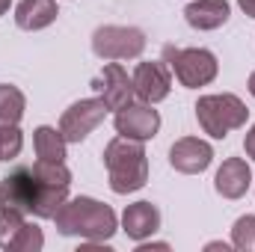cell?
I'll list each match as a JSON object with an SVG mask.
<instances>
[{
  "label": "cell",
  "instance_id": "8fae6325",
  "mask_svg": "<svg viewBox=\"0 0 255 252\" xmlns=\"http://www.w3.org/2000/svg\"><path fill=\"white\" fill-rule=\"evenodd\" d=\"M211 157H214L211 145L202 142V139H196V136H184V139H178L169 148V163L178 172H187V175H196V172L208 169L211 166Z\"/></svg>",
  "mask_w": 255,
  "mask_h": 252
},
{
  "label": "cell",
  "instance_id": "4fadbf2b",
  "mask_svg": "<svg viewBox=\"0 0 255 252\" xmlns=\"http://www.w3.org/2000/svg\"><path fill=\"white\" fill-rule=\"evenodd\" d=\"M122 226H125L128 238L142 241V238H148V235H154L160 229V211L151 202H136V205H130L125 211Z\"/></svg>",
  "mask_w": 255,
  "mask_h": 252
},
{
  "label": "cell",
  "instance_id": "52a82bcc",
  "mask_svg": "<svg viewBox=\"0 0 255 252\" xmlns=\"http://www.w3.org/2000/svg\"><path fill=\"white\" fill-rule=\"evenodd\" d=\"M107 116V104L101 98H83L77 104H71L60 119V130H63L65 142H80L86 139L95 127L104 122Z\"/></svg>",
  "mask_w": 255,
  "mask_h": 252
},
{
  "label": "cell",
  "instance_id": "d6986e66",
  "mask_svg": "<svg viewBox=\"0 0 255 252\" xmlns=\"http://www.w3.org/2000/svg\"><path fill=\"white\" fill-rule=\"evenodd\" d=\"M42 244H45V238H42V232L33 226V223H24V229L15 235V241L9 244V250L12 252H30V250H42Z\"/></svg>",
  "mask_w": 255,
  "mask_h": 252
},
{
  "label": "cell",
  "instance_id": "e0dca14e",
  "mask_svg": "<svg viewBox=\"0 0 255 252\" xmlns=\"http://www.w3.org/2000/svg\"><path fill=\"white\" fill-rule=\"evenodd\" d=\"M24 116V95L15 86L0 83V125H18Z\"/></svg>",
  "mask_w": 255,
  "mask_h": 252
},
{
  "label": "cell",
  "instance_id": "5bb4252c",
  "mask_svg": "<svg viewBox=\"0 0 255 252\" xmlns=\"http://www.w3.org/2000/svg\"><path fill=\"white\" fill-rule=\"evenodd\" d=\"M187 24L196 30H217L229 21V3L226 0H196L184 9Z\"/></svg>",
  "mask_w": 255,
  "mask_h": 252
},
{
  "label": "cell",
  "instance_id": "7402d4cb",
  "mask_svg": "<svg viewBox=\"0 0 255 252\" xmlns=\"http://www.w3.org/2000/svg\"><path fill=\"white\" fill-rule=\"evenodd\" d=\"M244 148H247V154L255 160V125H253V130L247 133V139H244Z\"/></svg>",
  "mask_w": 255,
  "mask_h": 252
},
{
  "label": "cell",
  "instance_id": "7c38bea8",
  "mask_svg": "<svg viewBox=\"0 0 255 252\" xmlns=\"http://www.w3.org/2000/svg\"><path fill=\"white\" fill-rule=\"evenodd\" d=\"M250 178H253L250 163L244 157H229L217 172V193L226 199H241L250 187Z\"/></svg>",
  "mask_w": 255,
  "mask_h": 252
},
{
  "label": "cell",
  "instance_id": "7a4b0ae2",
  "mask_svg": "<svg viewBox=\"0 0 255 252\" xmlns=\"http://www.w3.org/2000/svg\"><path fill=\"white\" fill-rule=\"evenodd\" d=\"M54 220L63 235H80L86 241H107L116 232V214L107 205L86 199V196L65 202Z\"/></svg>",
  "mask_w": 255,
  "mask_h": 252
},
{
  "label": "cell",
  "instance_id": "3957f363",
  "mask_svg": "<svg viewBox=\"0 0 255 252\" xmlns=\"http://www.w3.org/2000/svg\"><path fill=\"white\" fill-rule=\"evenodd\" d=\"M104 166L110 172V187L116 193H133L148 181V160L139 139L119 136L104 148Z\"/></svg>",
  "mask_w": 255,
  "mask_h": 252
},
{
  "label": "cell",
  "instance_id": "277c9868",
  "mask_svg": "<svg viewBox=\"0 0 255 252\" xmlns=\"http://www.w3.org/2000/svg\"><path fill=\"white\" fill-rule=\"evenodd\" d=\"M247 107L238 95H205L199 98L196 104V116H199V125L205 127V133H211L214 139H223L229 130L241 127L247 122Z\"/></svg>",
  "mask_w": 255,
  "mask_h": 252
},
{
  "label": "cell",
  "instance_id": "ac0fdd59",
  "mask_svg": "<svg viewBox=\"0 0 255 252\" xmlns=\"http://www.w3.org/2000/svg\"><path fill=\"white\" fill-rule=\"evenodd\" d=\"M21 229H24V214L0 205V250H9V244L15 241V235Z\"/></svg>",
  "mask_w": 255,
  "mask_h": 252
},
{
  "label": "cell",
  "instance_id": "d4e9b609",
  "mask_svg": "<svg viewBox=\"0 0 255 252\" xmlns=\"http://www.w3.org/2000/svg\"><path fill=\"white\" fill-rule=\"evenodd\" d=\"M9 3H12V0H0V15H3V12L9 9Z\"/></svg>",
  "mask_w": 255,
  "mask_h": 252
},
{
  "label": "cell",
  "instance_id": "5b68a950",
  "mask_svg": "<svg viewBox=\"0 0 255 252\" xmlns=\"http://www.w3.org/2000/svg\"><path fill=\"white\" fill-rule=\"evenodd\" d=\"M163 63L175 71V77L184 83V86H205L217 77V60L211 51L205 48H175V45H166L163 48Z\"/></svg>",
  "mask_w": 255,
  "mask_h": 252
},
{
  "label": "cell",
  "instance_id": "9a60e30c",
  "mask_svg": "<svg viewBox=\"0 0 255 252\" xmlns=\"http://www.w3.org/2000/svg\"><path fill=\"white\" fill-rule=\"evenodd\" d=\"M57 18L54 0H21L15 9V24L21 30H42Z\"/></svg>",
  "mask_w": 255,
  "mask_h": 252
},
{
  "label": "cell",
  "instance_id": "ba28073f",
  "mask_svg": "<svg viewBox=\"0 0 255 252\" xmlns=\"http://www.w3.org/2000/svg\"><path fill=\"white\" fill-rule=\"evenodd\" d=\"M95 92L101 95V101L107 104V110H122L128 104H133V80L128 77V71L122 65L110 63L104 65V71L92 80Z\"/></svg>",
  "mask_w": 255,
  "mask_h": 252
},
{
  "label": "cell",
  "instance_id": "484cf974",
  "mask_svg": "<svg viewBox=\"0 0 255 252\" xmlns=\"http://www.w3.org/2000/svg\"><path fill=\"white\" fill-rule=\"evenodd\" d=\"M250 92L255 95V71H253V77H250Z\"/></svg>",
  "mask_w": 255,
  "mask_h": 252
},
{
  "label": "cell",
  "instance_id": "44dd1931",
  "mask_svg": "<svg viewBox=\"0 0 255 252\" xmlns=\"http://www.w3.org/2000/svg\"><path fill=\"white\" fill-rule=\"evenodd\" d=\"M238 250H255V217H241L232 229Z\"/></svg>",
  "mask_w": 255,
  "mask_h": 252
},
{
  "label": "cell",
  "instance_id": "9c48e42d",
  "mask_svg": "<svg viewBox=\"0 0 255 252\" xmlns=\"http://www.w3.org/2000/svg\"><path fill=\"white\" fill-rule=\"evenodd\" d=\"M160 127L157 110H151V104H128L122 110H116V130L128 139H151Z\"/></svg>",
  "mask_w": 255,
  "mask_h": 252
},
{
  "label": "cell",
  "instance_id": "2e32d148",
  "mask_svg": "<svg viewBox=\"0 0 255 252\" xmlns=\"http://www.w3.org/2000/svg\"><path fill=\"white\" fill-rule=\"evenodd\" d=\"M33 145H36V154L39 160H65V136L63 130H54V127L42 125L33 136Z\"/></svg>",
  "mask_w": 255,
  "mask_h": 252
},
{
  "label": "cell",
  "instance_id": "6da1fadb",
  "mask_svg": "<svg viewBox=\"0 0 255 252\" xmlns=\"http://www.w3.org/2000/svg\"><path fill=\"white\" fill-rule=\"evenodd\" d=\"M71 172L60 160H39L36 166H21L0 184V205L15 208L21 214H36L42 220H54L68 199Z\"/></svg>",
  "mask_w": 255,
  "mask_h": 252
},
{
  "label": "cell",
  "instance_id": "8992f818",
  "mask_svg": "<svg viewBox=\"0 0 255 252\" xmlns=\"http://www.w3.org/2000/svg\"><path fill=\"white\" fill-rule=\"evenodd\" d=\"M145 48V36L136 27H98L92 36V51L101 60H133Z\"/></svg>",
  "mask_w": 255,
  "mask_h": 252
},
{
  "label": "cell",
  "instance_id": "cb8c5ba5",
  "mask_svg": "<svg viewBox=\"0 0 255 252\" xmlns=\"http://www.w3.org/2000/svg\"><path fill=\"white\" fill-rule=\"evenodd\" d=\"M151 247H139V252H148ZM154 250H166V244H154Z\"/></svg>",
  "mask_w": 255,
  "mask_h": 252
},
{
  "label": "cell",
  "instance_id": "ffe728a7",
  "mask_svg": "<svg viewBox=\"0 0 255 252\" xmlns=\"http://www.w3.org/2000/svg\"><path fill=\"white\" fill-rule=\"evenodd\" d=\"M24 139H21V130L15 125H0V160H12L18 157Z\"/></svg>",
  "mask_w": 255,
  "mask_h": 252
},
{
  "label": "cell",
  "instance_id": "603a6c76",
  "mask_svg": "<svg viewBox=\"0 0 255 252\" xmlns=\"http://www.w3.org/2000/svg\"><path fill=\"white\" fill-rule=\"evenodd\" d=\"M238 3H241V9H244L250 18H255V0H238Z\"/></svg>",
  "mask_w": 255,
  "mask_h": 252
},
{
  "label": "cell",
  "instance_id": "30bf717a",
  "mask_svg": "<svg viewBox=\"0 0 255 252\" xmlns=\"http://www.w3.org/2000/svg\"><path fill=\"white\" fill-rule=\"evenodd\" d=\"M130 80H133V92L148 104L163 101L172 89V77L163 63H139Z\"/></svg>",
  "mask_w": 255,
  "mask_h": 252
}]
</instances>
